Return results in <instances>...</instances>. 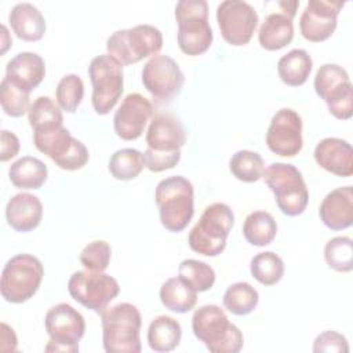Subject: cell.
Masks as SVG:
<instances>
[{
	"instance_id": "cell-1",
	"label": "cell",
	"mask_w": 353,
	"mask_h": 353,
	"mask_svg": "<svg viewBox=\"0 0 353 353\" xmlns=\"http://www.w3.org/2000/svg\"><path fill=\"white\" fill-rule=\"evenodd\" d=\"M145 141L148 145L142 153L145 168L152 172H161L179 163L181 148L186 142V131L175 114L157 112L150 120Z\"/></svg>"
},
{
	"instance_id": "cell-2",
	"label": "cell",
	"mask_w": 353,
	"mask_h": 353,
	"mask_svg": "<svg viewBox=\"0 0 353 353\" xmlns=\"http://www.w3.org/2000/svg\"><path fill=\"white\" fill-rule=\"evenodd\" d=\"M102 343L108 353H139L142 317L138 307L120 302L101 313Z\"/></svg>"
},
{
	"instance_id": "cell-3",
	"label": "cell",
	"mask_w": 353,
	"mask_h": 353,
	"mask_svg": "<svg viewBox=\"0 0 353 353\" xmlns=\"http://www.w3.org/2000/svg\"><path fill=\"white\" fill-rule=\"evenodd\" d=\"M192 330L211 353H237L243 349L241 331L229 321L218 305H204L196 309L192 317Z\"/></svg>"
},
{
	"instance_id": "cell-4",
	"label": "cell",
	"mask_w": 353,
	"mask_h": 353,
	"mask_svg": "<svg viewBox=\"0 0 353 353\" xmlns=\"http://www.w3.org/2000/svg\"><path fill=\"white\" fill-rule=\"evenodd\" d=\"M160 222L170 232L183 230L194 214V189L189 179L172 175L161 179L154 190Z\"/></svg>"
},
{
	"instance_id": "cell-5",
	"label": "cell",
	"mask_w": 353,
	"mask_h": 353,
	"mask_svg": "<svg viewBox=\"0 0 353 353\" xmlns=\"http://www.w3.org/2000/svg\"><path fill=\"white\" fill-rule=\"evenodd\" d=\"M234 225V214L225 203L207 205L199 222L190 229L188 243L192 251L204 256H216L225 247Z\"/></svg>"
},
{
	"instance_id": "cell-6",
	"label": "cell",
	"mask_w": 353,
	"mask_h": 353,
	"mask_svg": "<svg viewBox=\"0 0 353 353\" xmlns=\"http://www.w3.org/2000/svg\"><path fill=\"white\" fill-rule=\"evenodd\" d=\"M179 50L190 57L204 54L212 44L214 33L208 22L205 0H181L175 6Z\"/></svg>"
},
{
	"instance_id": "cell-7",
	"label": "cell",
	"mask_w": 353,
	"mask_h": 353,
	"mask_svg": "<svg viewBox=\"0 0 353 353\" xmlns=\"http://www.w3.org/2000/svg\"><path fill=\"white\" fill-rule=\"evenodd\" d=\"M265 183L274 194L279 210L288 216L301 215L309 201V190L302 172L288 163H272L265 168Z\"/></svg>"
},
{
	"instance_id": "cell-8",
	"label": "cell",
	"mask_w": 353,
	"mask_h": 353,
	"mask_svg": "<svg viewBox=\"0 0 353 353\" xmlns=\"http://www.w3.org/2000/svg\"><path fill=\"white\" fill-rule=\"evenodd\" d=\"M163 48L161 32L149 23L113 32L106 40L108 54L123 66L154 57Z\"/></svg>"
},
{
	"instance_id": "cell-9",
	"label": "cell",
	"mask_w": 353,
	"mask_h": 353,
	"mask_svg": "<svg viewBox=\"0 0 353 353\" xmlns=\"http://www.w3.org/2000/svg\"><path fill=\"white\" fill-rule=\"evenodd\" d=\"M43 276L44 268L34 255H14L6 262L1 272V296L11 303L26 302L37 292Z\"/></svg>"
},
{
	"instance_id": "cell-10",
	"label": "cell",
	"mask_w": 353,
	"mask_h": 353,
	"mask_svg": "<svg viewBox=\"0 0 353 353\" xmlns=\"http://www.w3.org/2000/svg\"><path fill=\"white\" fill-rule=\"evenodd\" d=\"M88 76L92 84L91 103L97 114H108L123 94V65L109 54H101L90 62Z\"/></svg>"
},
{
	"instance_id": "cell-11",
	"label": "cell",
	"mask_w": 353,
	"mask_h": 353,
	"mask_svg": "<svg viewBox=\"0 0 353 353\" xmlns=\"http://www.w3.org/2000/svg\"><path fill=\"white\" fill-rule=\"evenodd\" d=\"M314 91L325 102L330 113L339 120L353 114V85L347 72L338 63L321 65L314 76Z\"/></svg>"
},
{
	"instance_id": "cell-12",
	"label": "cell",
	"mask_w": 353,
	"mask_h": 353,
	"mask_svg": "<svg viewBox=\"0 0 353 353\" xmlns=\"http://www.w3.org/2000/svg\"><path fill=\"white\" fill-rule=\"evenodd\" d=\"M44 328L50 336L46 352H79V342L85 332L83 314L69 303H58L48 309L44 317Z\"/></svg>"
},
{
	"instance_id": "cell-13",
	"label": "cell",
	"mask_w": 353,
	"mask_h": 353,
	"mask_svg": "<svg viewBox=\"0 0 353 353\" xmlns=\"http://www.w3.org/2000/svg\"><path fill=\"white\" fill-rule=\"evenodd\" d=\"M33 143L39 152L48 156L59 168L66 171L83 168L90 159L85 145L72 137L70 131L63 125L33 132Z\"/></svg>"
},
{
	"instance_id": "cell-14",
	"label": "cell",
	"mask_w": 353,
	"mask_h": 353,
	"mask_svg": "<svg viewBox=\"0 0 353 353\" xmlns=\"http://www.w3.org/2000/svg\"><path fill=\"white\" fill-rule=\"evenodd\" d=\"M70 296L84 307L101 314L119 295V281L103 272L77 270L68 281Z\"/></svg>"
},
{
	"instance_id": "cell-15",
	"label": "cell",
	"mask_w": 353,
	"mask_h": 353,
	"mask_svg": "<svg viewBox=\"0 0 353 353\" xmlns=\"http://www.w3.org/2000/svg\"><path fill=\"white\" fill-rule=\"evenodd\" d=\"M221 34L230 46H245L258 26L256 10L243 0H225L216 7Z\"/></svg>"
},
{
	"instance_id": "cell-16",
	"label": "cell",
	"mask_w": 353,
	"mask_h": 353,
	"mask_svg": "<svg viewBox=\"0 0 353 353\" xmlns=\"http://www.w3.org/2000/svg\"><path fill=\"white\" fill-rule=\"evenodd\" d=\"M183 83V72L168 55H154L143 65L142 84L157 102L171 101L181 92Z\"/></svg>"
},
{
	"instance_id": "cell-17",
	"label": "cell",
	"mask_w": 353,
	"mask_h": 353,
	"mask_svg": "<svg viewBox=\"0 0 353 353\" xmlns=\"http://www.w3.org/2000/svg\"><path fill=\"white\" fill-rule=\"evenodd\" d=\"M265 139L269 150L274 154L296 156L303 146L301 114L291 108L279 109L270 120Z\"/></svg>"
},
{
	"instance_id": "cell-18",
	"label": "cell",
	"mask_w": 353,
	"mask_h": 353,
	"mask_svg": "<svg viewBox=\"0 0 353 353\" xmlns=\"http://www.w3.org/2000/svg\"><path fill=\"white\" fill-rule=\"evenodd\" d=\"M343 6L345 3L338 0H309L299 18V30L303 39L320 43L331 37Z\"/></svg>"
},
{
	"instance_id": "cell-19",
	"label": "cell",
	"mask_w": 353,
	"mask_h": 353,
	"mask_svg": "<svg viewBox=\"0 0 353 353\" xmlns=\"http://www.w3.org/2000/svg\"><path fill=\"white\" fill-rule=\"evenodd\" d=\"M153 114L152 102L139 92H131L121 101L113 116L114 132L124 141H135L143 134Z\"/></svg>"
},
{
	"instance_id": "cell-20",
	"label": "cell",
	"mask_w": 353,
	"mask_h": 353,
	"mask_svg": "<svg viewBox=\"0 0 353 353\" xmlns=\"http://www.w3.org/2000/svg\"><path fill=\"white\" fill-rule=\"evenodd\" d=\"M316 163L325 171L338 176H350L353 174V149L352 145L335 137L321 139L313 152Z\"/></svg>"
},
{
	"instance_id": "cell-21",
	"label": "cell",
	"mask_w": 353,
	"mask_h": 353,
	"mask_svg": "<svg viewBox=\"0 0 353 353\" xmlns=\"http://www.w3.org/2000/svg\"><path fill=\"white\" fill-rule=\"evenodd\" d=\"M321 222L331 230H343L353 223V189L350 185L331 190L319 208Z\"/></svg>"
},
{
	"instance_id": "cell-22",
	"label": "cell",
	"mask_w": 353,
	"mask_h": 353,
	"mask_svg": "<svg viewBox=\"0 0 353 353\" xmlns=\"http://www.w3.org/2000/svg\"><path fill=\"white\" fill-rule=\"evenodd\" d=\"M46 76L44 59L30 51H23L11 58L6 65V79L19 88L32 92Z\"/></svg>"
},
{
	"instance_id": "cell-23",
	"label": "cell",
	"mask_w": 353,
	"mask_h": 353,
	"mask_svg": "<svg viewBox=\"0 0 353 353\" xmlns=\"http://www.w3.org/2000/svg\"><path fill=\"white\" fill-rule=\"evenodd\" d=\"M43 218V204L32 193H18L6 205L7 223L17 232H30L36 229Z\"/></svg>"
},
{
	"instance_id": "cell-24",
	"label": "cell",
	"mask_w": 353,
	"mask_h": 353,
	"mask_svg": "<svg viewBox=\"0 0 353 353\" xmlns=\"http://www.w3.org/2000/svg\"><path fill=\"white\" fill-rule=\"evenodd\" d=\"M8 22L15 36L23 41H39L46 33V19L30 3L15 4L10 11Z\"/></svg>"
},
{
	"instance_id": "cell-25",
	"label": "cell",
	"mask_w": 353,
	"mask_h": 353,
	"mask_svg": "<svg viewBox=\"0 0 353 353\" xmlns=\"http://www.w3.org/2000/svg\"><path fill=\"white\" fill-rule=\"evenodd\" d=\"M294 39V23L283 12H272L265 17L259 30L258 41L268 51H277L288 46Z\"/></svg>"
},
{
	"instance_id": "cell-26",
	"label": "cell",
	"mask_w": 353,
	"mask_h": 353,
	"mask_svg": "<svg viewBox=\"0 0 353 353\" xmlns=\"http://www.w3.org/2000/svg\"><path fill=\"white\" fill-rule=\"evenodd\" d=\"M48 176L47 165L37 157L23 156L15 160L8 168L11 183L22 190L40 189Z\"/></svg>"
},
{
	"instance_id": "cell-27",
	"label": "cell",
	"mask_w": 353,
	"mask_h": 353,
	"mask_svg": "<svg viewBox=\"0 0 353 353\" xmlns=\"http://www.w3.org/2000/svg\"><path fill=\"white\" fill-rule=\"evenodd\" d=\"M313 68L312 57L306 50L294 48L283 55L277 62L280 80L290 87H299L306 83Z\"/></svg>"
},
{
	"instance_id": "cell-28",
	"label": "cell",
	"mask_w": 353,
	"mask_h": 353,
	"mask_svg": "<svg viewBox=\"0 0 353 353\" xmlns=\"http://www.w3.org/2000/svg\"><path fill=\"white\" fill-rule=\"evenodd\" d=\"M148 343L154 352L174 350L182 338L181 324L171 316H157L148 328Z\"/></svg>"
},
{
	"instance_id": "cell-29",
	"label": "cell",
	"mask_w": 353,
	"mask_h": 353,
	"mask_svg": "<svg viewBox=\"0 0 353 353\" xmlns=\"http://www.w3.org/2000/svg\"><path fill=\"white\" fill-rule=\"evenodd\" d=\"M160 301L171 312L186 313L196 306L197 291L179 276L171 277L160 287Z\"/></svg>"
},
{
	"instance_id": "cell-30",
	"label": "cell",
	"mask_w": 353,
	"mask_h": 353,
	"mask_svg": "<svg viewBox=\"0 0 353 353\" xmlns=\"http://www.w3.org/2000/svg\"><path fill=\"white\" fill-rule=\"evenodd\" d=\"M277 234V223L272 214L266 211L250 212L243 223L244 239L255 247L269 245Z\"/></svg>"
},
{
	"instance_id": "cell-31",
	"label": "cell",
	"mask_w": 353,
	"mask_h": 353,
	"mask_svg": "<svg viewBox=\"0 0 353 353\" xmlns=\"http://www.w3.org/2000/svg\"><path fill=\"white\" fill-rule=\"evenodd\" d=\"M28 121L33 132L62 127V109L50 97H39L28 110Z\"/></svg>"
},
{
	"instance_id": "cell-32",
	"label": "cell",
	"mask_w": 353,
	"mask_h": 353,
	"mask_svg": "<svg viewBox=\"0 0 353 353\" xmlns=\"http://www.w3.org/2000/svg\"><path fill=\"white\" fill-rule=\"evenodd\" d=\"M223 306L234 316H247L258 306V291L245 281H239L229 285L223 294Z\"/></svg>"
},
{
	"instance_id": "cell-33",
	"label": "cell",
	"mask_w": 353,
	"mask_h": 353,
	"mask_svg": "<svg viewBox=\"0 0 353 353\" xmlns=\"http://www.w3.org/2000/svg\"><path fill=\"white\" fill-rule=\"evenodd\" d=\"M143 156L139 150L132 148H124L116 150L108 163L110 175L117 181L135 179L143 170Z\"/></svg>"
},
{
	"instance_id": "cell-34",
	"label": "cell",
	"mask_w": 353,
	"mask_h": 353,
	"mask_svg": "<svg viewBox=\"0 0 353 353\" xmlns=\"http://www.w3.org/2000/svg\"><path fill=\"white\" fill-rule=\"evenodd\" d=\"M232 175L241 182H256L263 176L265 163L259 153L252 150H237L229 160Z\"/></svg>"
},
{
	"instance_id": "cell-35",
	"label": "cell",
	"mask_w": 353,
	"mask_h": 353,
	"mask_svg": "<svg viewBox=\"0 0 353 353\" xmlns=\"http://www.w3.org/2000/svg\"><path fill=\"white\" fill-rule=\"evenodd\" d=\"M250 272L262 285H274L284 276V262L273 251L258 252L251 259Z\"/></svg>"
},
{
	"instance_id": "cell-36",
	"label": "cell",
	"mask_w": 353,
	"mask_h": 353,
	"mask_svg": "<svg viewBox=\"0 0 353 353\" xmlns=\"http://www.w3.org/2000/svg\"><path fill=\"white\" fill-rule=\"evenodd\" d=\"M178 276L197 292L211 290L215 283L214 269L208 263L197 259H183L178 266Z\"/></svg>"
},
{
	"instance_id": "cell-37",
	"label": "cell",
	"mask_w": 353,
	"mask_h": 353,
	"mask_svg": "<svg viewBox=\"0 0 353 353\" xmlns=\"http://www.w3.org/2000/svg\"><path fill=\"white\" fill-rule=\"evenodd\" d=\"M324 259L335 272L346 273L353 269V241L347 236H336L327 241Z\"/></svg>"
},
{
	"instance_id": "cell-38",
	"label": "cell",
	"mask_w": 353,
	"mask_h": 353,
	"mask_svg": "<svg viewBox=\"0 0 353 353\" xmlns=\"http://www.w3.org/2000/svg\"><path fill=\"white\" fill-rule=\"evenodd\" d=\"M84 97V83L80 76L74 73L65 74L55 88V98L58 106L68 112L74 113L80 106Z\"/></svg>"
},
{
	"instance_id": "cell-39",
	"label": "cell",
	"mask_w": 353,
	"mask_h": 353,
	"mask_svg": "<svg viewBox=\"0 0 353 353\" xmlns=\"http://www.w3.org/2000/svg\"><path fill=\"white\" fill-rule=\"evenodd\" d=\"M28 91L19 88L8 79L3 77L0 85V102L4 113L11 117L23 116L30 108V98Z\"/></svg>"
},
{
	"instance_id": "cell-40",
	"label": "cell",
	"mask_w": 353,
	"mask_h": 353,
	"mask_svg": "<svg viewBox=\"0 0 353 353\" xmlns=\"http://www.w3.org/2000/svg\"><path fill=\"white\" fill-rule=\"evenodd\" d=\"M112 248L105 240H94L88 243L80 252L81 265L90 272H105L109 266Z\"/></svg>"
},
{
	"instance_id": "cell-41",
	"label": "cell",
	"mask_w": 353,
	"mask_h": 353,
	"mask_svg": "<svg viewBox=\"0 0 353 353\" xmlns=\"http://www.w3.org/2000/svg\"><path fill=\"white\" fill-rule=\"evenodd\" d=\"M314 353H347V339L336 331H324L319 334L313 342Z\"/></svg>"
},
{
	"instance_id": "cell-42",
	"label": "cell",
	"mask_w": 353,
	"mask_h": 353,
	"mask_svg": "<svg viewBox=\"0 0 353 353\" xmlns=\"http://www.w3.org/2000/svg\"><path fill=\"white\" fill-rule=\"evenodd\" d=\"M0 160L3 163L11 160L12 157H15L19 152V139L18 137L8 131V130H1V134H0Z\"/></svg>"
},
{
	"instance_id": "cell-43",
	"label": "cell",
	"mask_w": 353,
	"mask_h": 353,
	"mask_svg": "<svg viewBox=\"0 0 353 353\" xmlns=\"http://www.w3.org/2000/svg\"><path fill=\"white\" fill-rule=\"evenodd\" d=\"M0 350L1 352H14L17 349L18 341L14 330L7 325L6 323H1V336H0Z\"/></svg>"
},
{
	"instance_id": "cell-44",
	"label": "cell",
	"mask_w": 353,
	"mask_h": 353,
	"mask_svg": "<svg viewBox=\"0 0 353 353\" xmlns=\"http://www.w3.org/2000/svg\"><path fill=\"white\" fill-rule=\"evenodd\" d=\"M277 6L281 8L283 14H285L287 17L294 19V17L296 14V8L299 7V1H296V0H294V1H279Z\"/></svg>"
},
{
	"instance_id": "cell-45",
	"label": "cell",
	"mask_w": 353,
	"mask_h": 353,
	"mask_svg": "<svg viewBox=\"0 0 353 353\" xmlns=\"http://www.w3.org/2000/svg\"><path fill=\"white\" fill-rule=\"evenodd\" d=\"M1 30H3V47H1V54H4L7 51V48L10 47V44H12V40H8V32L7 28L4 25H1Z\"/></svg>"
}]
</instances>
